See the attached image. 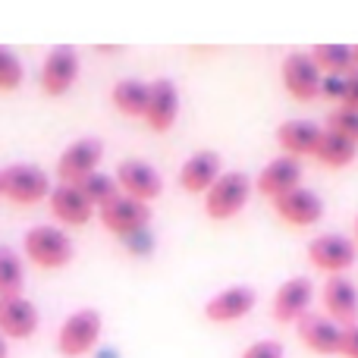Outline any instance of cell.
Instances as JSON below:
<instances>
[{
    "label": "cell",
    "instance_id": "obj_29",
    "mask_svg": "<svg viewBox=\"0 0 358 358\" xmlns=\"http://www.w3.org/2000/svg\"><path fill=\"white\" fill-rule=\"evenodd\" d=\"M239 358H286V349L280 340H255Z\"/></svg>",
    "mask_w": 358,
    "mask_h": 358
},
{
    "label": "cell",
    "instance_id": "obj_30",
    "mask_svg": "<svg viewBox=\"0 0 358 358\" xmlns=\"http://www.w3.org/2000/svg\"><path fill=\"white\" fill-rule=\"evenodd\" d=\"M123 245L129 248L132 255H151V252H155V233H151L148 227H145V229H136V233L123 236Z\"/></svg>",
    "mask_w": 358,
    "mask_h": 358
},
{
    "label": "cell",
    "instance_id": "obj_6",
    "mask_svg": "<svg viewBox=\"0 0 358 358\" xmlns=\"http://www.w3.org/2000/svg\"><path fill=\"white\" fill-rule=\"evenodd\" d=\"M280 76H283L286 92L292 94L296 101H311L321 94V66L311 57V50H289L280 63Z\"/></svg>",
    "mask_w": 358,
    "mask_h": 358
},
{
    "label": "cell",
    "instance_id": "obj_5",
    "mask_svg": "<svg viewBox=\"0 0 358 358\" xmlns=\"http://www.w3.org/2000/svg\"><path fill=\"white\" fill-rule=\"evenodd\" d=\"M355 255H358V245L352 236L346 233H317L315 239L308 242V261L317 267V271H324L327 277H334V273H346L349 267L355 264Z\"/></svg>",
    "mask_w": 358,
    "mask_h": 358
},
{
    "label": "cell",
    "instance_id": "obj_32",
    "mask_svg": "<svg viewBox=\"0 0 358 358\" xmlns=\"http://www.w3.org/2000/svg\"><path fill=\"white\" fill-rule=\"evenodd\" d=\"M340 358H358V324H349V327H343Z\"/></svg>",
    "mask_w": 358,
    "mask_h": 358
},
{
    "label": "cell",
    "instance_id": "obj_16",
    "mask_svg": "<svg viewBox=\"0 0 358 358\" xmlns=\"http://www.w3.org/2000/svg\"><path fill=\"white\" fill-rule=\"evenodd\" d=\"M179 113V88L173 79L157 76L148 82V107H145V123L155 132H167L176 123Z\"/></svg>",
    "mask_w": 358,
    "mask_h": 358
},
{
    "label": "cell",
    "instance_id": "obj_35",
    "mask_svg": "<svg viewBox=\"0 0 358 358\" xmlns=\"http://www.w3.org/2000/svg\"><path fill=\"white\" fill-rule=\"evenodd\" d=\"M352 233H355L352 239H355V245H358V214H355V223H352Z\"/></svg>",
    "mask_w": 358,
    "mask_h": 358
},
{
    "label": "cell",
    "instance_id": "obj_2",
    "mask_svg": "<svg viewBox=\"0 0 358 358\" xmlns=\"http://www.w3.org/2000/svg\"><path fill=\"white\" fill-rule=\"evenodd\" d=\"M22 248L29 261H35L38 267H48V271L73 261V239L66 229L54 227V223H35L31 229H25Z\"/></svg>",
    "mask_w": 358,
    "mask_h": 358
},
{
    "label": "cell",
    "instance_id": "obj_25",
    "mask_svg": "<svg viewBox=\"0 0 358 358\" xmlns=\"http://www.w3.org/2000/svg\"><path fill=\"white\" fill-rule=\"evenodd\" d=\"M22 258L13 248H0V296H22Z\"/></svg>",
    "mask_w": 358,
    "mask_h": 358
},
{
    "label": "cell",
    "instance_id": "obj_34",
    "mask_svg": "<svg viewBox=\"0 0 358 358\" xmlns=\"http://www.w3.org/2000/svg\"><path fill=\"white\" fill-rule=\"evenodd\" d=\"M0 358H10V346H6V336L0 334Z\"/></svg>",
    "mask_w": 358,
    "mask_h": 358
},
{
    "label": "cell",
    "instance_id": "obj_15",
    "mask_svg": "<svg viewBox=\"0 0 358 358\" xmlns=\"http://www.w3.org/2000/svg\"><path fill=\"white\" fill-rule=\"evenodd\" d=\"M38 315L35 302L25 296H0V334L6 340H31L38 334Z\"/></svg>",
    "mask_w": 358,
    "mask_h": 358
},
{
    "label": "cell",
    "instance_id": "obj_26",
    "mask_svg": "<svg viewBox=\"0 0 358 358\" xmlns=\"http://www.w3.org/2000/svg\"><path fill=\"white\" fill-rule=\"evenodd\" d=\"M79 185H82V192L88 195V201L98 204V208H104V204H110L117 195H123V192H120L117 176H107V173H101V170H94L92 176H85Z\"/></svg>",
    "mask_w": 358,
    "mask_h": 358
},
{
    "label": "cell",
    "instance_id": "obj_10",
    "mask_svg": "<svg viewBox=\"0 0 358 358\" xmlns=\"http://www.w3.org/2000/svg\"><path fill=\"white\" fill-rule=\"evenodd\" d=\"M321 302H324V315L330 321H336L340 327L358 324V286L346 273H334V277L324 280Z\"/></svg>",
    "mask_w": 358,
    "mask_h": 358
},
{
    "label": "cell",
    "instance_id": "obj_23",
    "mask_svg": "<svg viewBox=\"0 0 358 358\" xmlns=\"http://www.w3.org/2000/svg\"><path fill=\"white\" fill-rule=\"evenodd\" d=\"M110 98H113V104H117V110L132 113V117H145V107H148V82L117 79L110 88Z\"/></svg>",
    "mask_w": 358,
    "mask_h": 358
},
{
    "label": "cell",
    "instance_id": "obj_36",
    "mask_svg": "<svg viewBox=\"0 0 358 358\" xmlns=\"http://www.w3.org/2000/svg\"><path fill=\"white\" fill-rule=\"evenodd\" d=\"M352 48H355V63H358V44H352Z\"/></svg>",
    "mask_w": 358,
    "mask_h": 358
},
{
    "label": "cell",
    "instance_id": "obj_11",
    "mask_svg": "<svg viewBox=\"0 0 358 358\" xmlns=\"http://www.w3.org/2000/svg\"><path fill=\"white\" fill-rule=\"evenodd\" d=\"M311 299H315V283L308 277H289L277 286L271 302V315L280 324H296L299 317L308 315Z\"/></svg>",
    "mask_w": 358,
    "mask_h": 358
},
{
    "label": "cell",
    "instance_id": "obj_28",
    "mask_svg": "<svg viewBox=\"0 0 358 358\" xmlns=\"http://www.w3.org/2000/svg\"><path fill=\"white\" fill-rule=\"evenodd\" d=\"M22 73H25L22 60H19L10 48H3V44H0V88H3V92L16 88L19 82H22Z\"/></svg>",
    "mask_w": 358,
    "mask_h": 358
},
{
    "label": "cell",
    "instance_id": "obj_22",
    "mask_svg": "<svg viewBox=\"0 0 358 358\" xmlns=\"http://www.w3.org/2000/svg\"><path fill=\"white\" fill-rule=\"evenodd\" d=\"M358 155V142H352L349 136H343V132H334L324 126L321 132V142H317L315 148V157L321 164H327V167H346V164H352Z\"/></svg>",
    "mask_w": 358,
    "mask_h": 358
},
{
    "label": "cell",
    "instance_id": "obj_14",
    "mask_svg": "<svg viewBox=\"0 0 358 358\" xmlns=\"http://www.w3.org/2000/svg\"><path fill=\"white\" fill-rule=\"evenodd\" d=\"M117 182L126 195L138 198L148 204L151 198H157L164 192V176L157 173L155 164L142 161V157H129V161L117 164Z\"/></svg>",
    "mask_w": 358,
    "mask_h": 358
},
{
    "label": "cell",
    "instance_id": "obj_24",
    "mask_svg": "<svg viewBox=\"0 0 358 358\" xmlns=\"http://www.w3.org/2000/svg\"><path fill=\"white\" fill-rule=\"evenodd\" d=\"M311 57L317 60L321 73H349L355 69V48L352 44H340V41H321L311 48Z\"/></svg>",
    "mask_w": 358,
    "mask_h": 358
},
{
    "label": "cell",
    "instance_id": "obj_33",
    "mask_svg": "<svg viewBox=\"0 0 358 358\" xmlns=\"http://www.w3.org/2000/svg\"><path fill=\"white\" fill-rule=\"evenodd\" d=\"M340 104L343 107H355V110H358V66L346 73V94H343Z\"/></svg>",
    "mask_w": 358,
    "mask_h": 358
},
{
    "label": "cell",
    "instance_id": "obj_20",
    "mask_svg": "<svg viewBox=\"0 0 358 358\" xmlns=\"http://www.w3.org/2000/svg\"><path fill=\"white\" fill-rule=\"evenodd\" d=\"M48 201H50V210H54L63 223H73V227L88 223L94 214V204L88 201L82 185H76V182H57L54 189H50Z\"/></svg>",
    "mask_w": 358,
    "mask_h": 358
},
{
    "label": "cell",
    "instance_id": "obj_9",
    "mask_svg": "<svg viewBox=\"0 0 358 358\" xmlns=\"http://www.w3.org/2000/svg\"><path fill=\"white\" fill-rule=\"evenodd\" d=\"M255 302H258L255 286L233 283V286H227V289L214 292V296L204 302V317H208L210 324H233V321H242V317L255 308Z\"/></svg>",
    "mask_w": 358,
    "mask_h": 358
},
{
    "label": "cell",
    "instance_id": "obj_13",
    "mask_svg": "<svg viewBox=\"0 0 358 358\" xmlns=\"http://www.w3.org/2000/svg\"><path fill=\"white\" fill-rule=\"evenodd\" d=\"M296 334L302 340V346L315 355H340V340H343V327L336 321H330L327 315L308 311L305 317L296 321Z\"/></svg>",
    "mask_w": 358,
    "mask_h": 358
},
{
    "label": "cell",
    "instance_id": "obj_17",
    "mask_svg": "<svg viewBox=\"0 0 358 358\" xmlns=\"http://www.w3.org/2000/svg\"><path fill=\"white\" fill-rule=\"evenodd\" d=\"M148 220H151V208L132 195H117L110 204L101 208V223H104L107 229H113L120 239L136 233V229H145Z\"/></svg>",
    "mask_w": 358,
    "mask_h": 358
},
{
    "label": "cell",
    "instance_id": "obj_37",
    "mask_svg": "<svg viewBox=\"0 0 358 358\" xmlns=\"http://www.w3.org/2000/svg\"><path fill=\"white\" fill-rule=\"evenodd\" d=\"M101 358H113V352H104V355H101Z\"/></svg>",
    "mask_w": 358,
    "mask_h": 358
},
{
    "label": "cell",
    "instance_id": "obj_19",
    "mask_svg": "<svg viewBox=\"0 0 358 358\" xmlns=\"http://www.w3.org/2000/svg\"><path fill=\"white\" fill-rule=\"evenodd\" d=\"M220 173H223L220 155L204 148V151H195V155H189L182 161V167H179V185H182L185 192L204 195V192L217 182V176H220Z\"/></svg>",
    "mask_w": 358,
    "mask_h": 358
},
{
    "label": "cell",
    "instance_id": "obj_1",
    "mask_svg": "<svg viewBox=\"0 0 358 358\" xmlns=\"http://www.w3.org/2000/svg\"><path fill=\"white\" fill-rule=\"evenodd\" d=\"M104 330V317L98 308H79L73 315L63 317L60 330H57V352L63 358H82L88 355L101 340Z\"/></svg>",
    "mask_w": 358,
    "mask_h": 358
},
{
    "label": "cell",
    "instance_id": "obj_7",
    "mask_svg": "<svg viewBox=\"0 0 358 358\" xmlns=\"http://www.w3.org/2000/svg\"><path fill=\"white\" fill-rule=\"evenodd\" d=\"M101 157H104V142L94 136H82L60 151V157H57V176H60V182L79 185L85 176L94 173Z\"/></svg>",
    "mask_w": 358,
    "mask_h": 358
},
{
    "label": "cell",
    "instance_id": "obj_27",
    "mask_svg": "<svg viewBox=\"0 0 358 358\" xmlns=\"http://www.w3.org/2000/svg\"><path fill=\"white\" fill-rule=\"evenodd\" d=\"M327 129L334 132H343V136H349L352 142H358V110L355 107H334V110L327 113Z\"/></svg>",
    "mask_w": 358,
    "mask_h": 358
},
{
    "label": "cell",
    "instance_id": "obj_12",
    "mask_svg": "<svg viewBox=\"0 0 358 358\" xmlns=\"http://www.w3.org/2000/svg\"><path fill=\"white\" fill-rule=\"evenodd\" d=\"M76 76H79V50L73 44H57L44 57L38 82L48 94H63L76 82Z\"/></svg>",
    "mask_w": 358,
    "mask_h": 358
},
{
    "label": "cell",
    "instance_id": "obj_3",
    "mask_svg": "<svg viewBox=\"0 0 358 358\" xmlns=\"http://www.w3.org/2000/svg\"><path fill=\"white\" fill-rule=\"evenodd\" d=\"M252 179L242 170H227L217 176V182L204 192V210L210 220H229L233 214H239L245 208L248 195H252Z\"/></svg>",
    "mask_w": 358,
    "mask_h": 358
},
{
    "label": "cell",
    "instance_id": "obj_4",
    "mask_svg": "<svg viewBox=\"0 0 358 358\" xmlns=\"http://www.w3.org/2000/svg\"><path fill=\"white\" fill-rule=\"evenodd\" d=\"M50 179L38 164H10L0 170V195L16 204H38L50 195Z\"/></svg>",
    "mask_w": 358,
    "mask_h": 358
},
{
    "label": "cell",
    "instance_id": "obj_8",
    "mask_svg": "<svg viewBox=\"0 0 358 358\" xmlns=\"http://www.w3.org/2000/svg\"><path fill=\"white\" fill-rule=\"evenodd\" d=\"M273 210L289 227H311L324 217V198L308 185H296V189L273 198Z\"/></svg>",
    "mask_w": 358,
    "mask_h": 358
},
{
    "label": "cell",
    "instance_id": "obj_21",
    "mask_svg": "<svg viewBox=\"0 0 358 358\" xmlns=\"http://www.w3.org/2000/svg\"><path fill=\"white\" fill-rule=\"evenodd\" d=\"M321 123H311V120H286L277 126V145L283 148V155L292 157H305L315 155L317 142H321Z\"/></svg>",
    "mask_w": 358,
    "mask_h": 358
},
{
    "label": "cell",
    "instance_id": "obj_18",
    "mask_svg": "<svg viewBox=\"0 0 358 358\" xmlns=\"http://www.w3.org/2000/svg\"><path fill=\"white\" fill-rule=\"evenodd\" d=\"M296 185H302V161L292 155H277L273 161H267L261 167L258 179H255V189L261 195H267L271 201L277 195H283V192L296 189Z\"/></svg>",
    "mask_w": 358,
    "mask_h": 358
},
{
    "label": "cell",
    "instance_id": "obj_31",
    "mask_svg": "<svg viewBox=\"0 0 358 358\" xmlns=\"http://www.w3.org/2000/svg\"><path fill=\"white\" fill-rule=\"evenodd\" d=\"M321 94L330 101H343V94H346V73H324Z\"/></svg>",
    "mask_w": 358,
    "mask_h": 358
}]
</instances>
